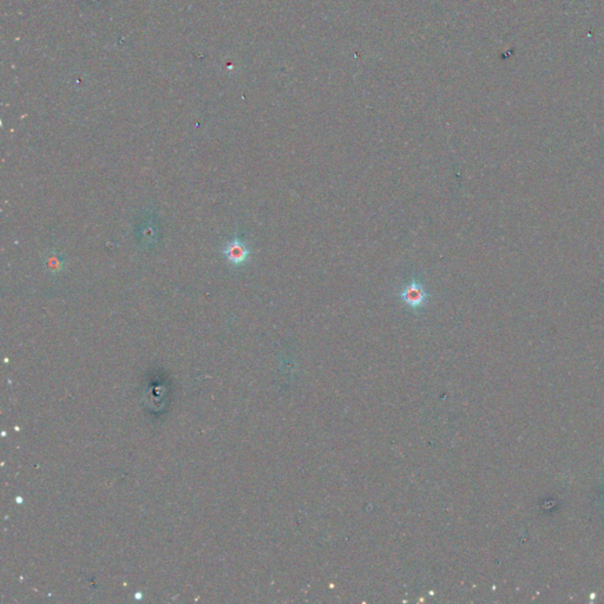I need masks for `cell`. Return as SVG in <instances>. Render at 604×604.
Here are the masks:
<instances>
[{
	"mask_svg": "<svg viewBox=\"0 0 604 604\" xmlns=\"http://www.w3.org/2000/svg\"><path fill=\"white\" fill-rule=\"evenodd\" d=\"M398 298L412 312H421L428 306L431 293L426 291L421 281L412 279L399 291Z\"/></svg>",
	"mask_w": 604,
	"mask_h": 604,
	"instance_id": "obj_1",
	"label": "cell"
},
{
	"mask_svg": "<svg viewBox=\"0 0 604 604\" xmlns=\"http://www.w3.org/2000/svg\"><path fill=\"white\" fill-rule=\"evenodd\" d=\"M223 255L229 264L240 267L244 264L248 262L249 259L252 257V249L249 248L248 244L239 239L228 241L227 244L224 246Z\"/></svg>",
	"mask_w": 604,
	"mask_h": 604,
	"instance_id": "obj_2",
	"label": "cell"
}]
</instances>
